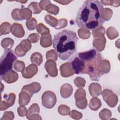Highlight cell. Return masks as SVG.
Returning <instances> with one entry per match:
<instances>
[{"label":"cell","mask_w":120,"mask_h":120,"mask_svg":"<svg viewBox=\"0 0 120 120\" xmlns=\"http://www.w3.org/2000/svg\"><path fill=\"white\" fill-rule=\"evenodd\" d=\"M104 7L98 0H86L79 9L75 22L80 28L95 30L101 26L104 21L102 13Z\"/></svg>","instance_id":"6da1fadb"},{"label":"cell","mask_w":120,"mask_h":120,"mask_svg":"<svg viewBox=\"0 0 120 120\" xmlns=\"http://www.w3.org/2000/svg\"><path fill=\"white\" fill-rule=\"evenodd\" d=\"M78 38L75 32L64 30L53 37L52 45L60 59L66 60L70 59L77 50Z\"/></svg>","instance_id":"7a4b0ae2"},{"label":"cell","mask_w":120,"mask_h":120,"mask_svg":"<svg viewBox=\"0 0 120 120\" xmlns=\"http://www.w3.org/2000/svg\"><path fill=\"white\" fill-rule=\"evenodd\" d=\"M102 60V56L98 52L96 56L92 59L86 60H82L84 62V68L82 74H88L92 81H98L103 75L100 68Z\"/></svg>","instance_id":"3957f363"},{"label":"cell","mask_w":120,"mask_h":120,"mask_svg":"<svg viewBox=\"0 0 120 120\" xmlns=\"http://www.w3.org/2000/svg\"><path fill=\"white\" fill-rule=\"evenodd\" d=\"M17 60L13 50L6 49L0 60V76L12 71L13 62Z\"/></svg>","instance_id":"277c9868"},{"label":"cell","mask_w":120,"mask_h":120,"mask_svg":"<svg viewBox=\"0 0 120 120\" xmlns=\"http://www.w3.org/2000/svg\"><path fill=\"white\" fill-rule=\"evenodd\" d=\"M57 102V98L55 93L51 91L44 92L42 96V103L43 106L51 109L54 106Z\"/></svg>","instance_id":"5b68a950"},{"label":"cell","mask_w":120,"mask_h":120,"mask_svg":"<svg viewBox=\"0 0 120 120\" xmlns=\"http://www.w3.org/2000/svg\"><path fill=\"white\" fill-rule=\"evenodd\" d=\"M102 95L104 101L108 106L111 107H114L116 106L118 101V98L113 91L110 90L105 89L103 91Z\"/></svg>","instance_id":"8992f818"},{"label":"cell","mask_w":120,"mask_h":120,"mask_svg":"<svg viewBox=\"0 0 120 120\" xmlns=\"http://www.w3.org/2000/svg\"><path fill=\"white\" fill-rule=\"evenodd\" d=\"M31 47L30 42L28 39H24L16 47L15 50V54L18 57L24 56Z\"/></svg>","instance_id":"52a82bcc"},{"label":"cell","mask_w":120,"mask_h":120,"mask_svg":"<svg viewBox=\"0 0 120 120\" xmlns=\"http://www.w3.org/2000/svg\"><path fill=\"white\" fill-rule=\"evenodd\" d=\"M5 100L0 101V111L6 110L14 104L15 99V95L13 93H10L8 95L5 94L3 96Z\"/></svg>","instance_id":"ba28073f"},{"label":"cell","mask_w":120,"mask_h":120,"mask_svg":"<svg viewBox=\"0 0 120 120\" xmlns=\"http://www.w3.org/2000/svg\"><path fill=\"white\" fill-rule=\"evenodd\" d=\"M45 68L51 77H56L58 75V70L55 61L52 60H47L45 64Z\"/></svg>","instance_id":"9c48e42d"},{"label":"cell","mask_w":120,"mask_h":120,"mask_svg":"<svg viewBox=\"0 0 120 120\" xmlns=\"http://www.w3.org/2000/svg\"><path fill=\"white\" fill-rule=\"evenodd\" d=\"M41 89V86L40 83L37 82H33L30 84L25 85L22 88V91H25L28 93L31 97L34 93H36L39 92Z\"/></svg>","instance_id":"30bf717a"},{"label":"cell","mask_w":120,"mask_h":120,"mask_svg":"<svg viewBox=\"0 0 120 120\" xmlns=\"http://www.w3.org/2000/svg\"><path fill=\"white\" fill-rule=\"evenodd\" d=\"M38 72V68L37 65L31 64L29 65L22 71V75L23 77L26 79L32 78Z\"/></svg>","instance_id":"8fae6325"},{"label":"cell","mask_w":120,"mask_h":120,"mask_svg":"<svg viewBox=\"0 0 120 120\" xmlns=\"http://www.w3.org/2000/svg\"><path fill=\"white\" fill-rule=\"evenodd\" d=\"M71 65L75 73L82 74L84 68V62L79 57H75L71 62Z\"/></svg>","instance_id":"7c38bea8"},{"label":"cell","mask_w":120,"mask_h":120,"mask_svg":"<svg viewBox=\"0 0 120 120\" xmlns=\"http://www.w3.org/2000/svg\"><path fill=\"white\" fill-rule=\"evenodd\" d=\"M60 75L62 77H68L73 75L75 74L71 65L69 62H66L62 64L60 68Z\"/></svg>","instance_id":"4fadbf2b"},{"label":"cell","mask_w":120,"mask_h":120,"mask_svg":"<svg viewBox=\"0 0 120 120\" xmlns=\"http://www.w3.org/2000/svg\"><path fill=\"white\" fill-rule=\"evenodd\" d=\"M11 32L15 37L21 38L24 36L25 32L22 26L19 23H14L11 27Z\"/></svg>","instance_id":"5bb4252c"},{"label":"cell","mask_w":120,"mask_h":120,"mask_svg":"<svg viewBox=\"0 0 120 120\" xmlns=\"http://www.w3.org/2000/svg\"><path fill=\"white\" fill-rule=\"evenodd\" d=\"M18 78V74L15 71L12 70L8 73L0 76V79L3 80L8 83H11L15 82Z\"/></svg>","instance_id":"9a60e30c"},{"label":"cell","mask_w":120,"mask_h":120,"mask_svg":"<svg viewBox=\"0 0 120 120\" xmlns=\"http://www.w3.org/2000/svg\"><path fill=\"white\" fill-rule=\"evenodd\" d=\"M105 43L106 38L105 36L99 38H93V45L99 52L104 50Z\"/></svg>","instance_id":"2e32d148"},{"label":"cell","mask_w":120,"mask_h":120,"mask_svg":"<svg viewBox=\"0 0 120 120\" xmlns=\"http://www.w3.org/2000/svg\"><path fill=\"white\" fill-rule=\"evenodd\" d=\"M89 90L90 95L92 97L98 96L102 92V88L101 85L96 82H92L90 84Z\"/></svg>","instance_id":"e0dca14e"},{"label":"cell","mask_w":120,"mask_h":120,"mask_svg":"<svg viewBox=\"0 0 120 120\" xmlns=\"http://www.w3.org/2000/svg\"><path fill=\"white\" fill-rule=\"evenodd\" d=\"M98 52L95 49H91L90 51L82 52L78 53V57L82 60H86L92 59L96 56Z\"/></svg>","instance_id":"ac0fdd59"},{"label":"cell","mask_w":120,"mask_h":120,"mask_svg":"<svg viewBox=\"0 0 120 120\" xmlns=\"http://www.w3.org/2000/svg\"><path fill=\"white\" fill-rule=\"evenodd\" d=\"M60 95L64 98H69L73 92L72 86L70 84L65 83L60 88Z\"/></svg>","instance_id":"d6986e66"},{"label":"cell","mask_w":120,"mask_h":120,"mask_svg":"<svg viewBox=\"0 0 120 120\" xmlns=\"http://www.w3.org/2000/svg\"><path fill=\"white\" fill-rule=\"evenodd\" d=\"M30 95L24 91H22L19 94V104L20 106H25L27 105L30 100Z\"/></svg>","instance_id":"ffe728a7"},{"label":"cell","mask_w":120,"mask_h":120,"mask_svg":"<svg viewBox=\"0 0 120 120\" xmlns=\"http://www.w3.org/2000/svg\"><path fill=\"white\" fill-rule=\"evenodd\" d=\"M40 44L43 47H48L51 46L52 45L51 35L50 33L45 35H42L40 38Z\"/></svg>","instance_id":"44dd1931"},{"label":"cell","mask_w":120,"mask_h":120,"mask_svg":"<svg viewBox=\"0 0 120 120\" xmlns=\"http://www.w3.org/2000/svg\"><path fill=\"white\" fill-rule=\"evenodd\" d=\"M102 105V103L100 99L96 97L91 98L90 101L89 106L90 109L93 111L98 110Z\"/></svg>","instance_id":"7402d4cb"},{"label":"cell","mask_w":120,"mask_h":120,"mask_svg":"<svg viewBox=\"0 0 120 120\" xmlns=\"http://www.w3.org/2000/svg\"><path fill=\"white\" fill-rule=\"evenodd\" d=\"M30 60L33 64L37 66H39L43 62V57L39 52H35L31 54Z\"/></svg>","instance_id":"603a6c76"},{"label":"cell","mask_w":120,"mask_h":120,"mask_svg":"<svg viewBox=\"0 0 120 120\" xmlns=\"http://www.w3.org/2000/svg\"><path fill=\"white\" fill-rule=\"evenodd\" d=\"M19 15L22 20H29L32 16V11L29 8H23L20 9Z\"/></svg>","instance_id":"cb8c5ba5"},{"label":"cell","mask_w":120,"mask_h":120,"mask_svg":"<svg viewBox=\"0 0 120 120\" xmlns=\"http://www.w3.org/2000/svg\"><path fill=\"white\" fill-rule=\"evenodd\" d=\"M11 24L8 22H4L2 23L0 26V35L8 34L11 31Z\"/></svg>","instance_id":"d4e9b609"},{"label":"cell","mask_w":120,"mask_h":120,"mask_svg":"<svg viewBox=\"0 0 120 120\" xmlns=\"http://www.w3.org/2000/svg\"><path fill=\"white\" fill-rule=\"evenodd\" d=\"M100 68L103 73H108L110 70V64L107 60H102L100 62Z\"/></svg>","instance_id":"484cf974"},{"label":"cell","mask_w":120,"mask_h":120,"mask_svg":"<svg viewBox=\"0 0 120 120\" xmlns=\"http://www.w3.org/2000/svg\"><path fill=\"white\" fill-rule=\"evenodd\" d=\"M14 43V40L10 38H6L3 39L1 42V46L5 49H10Z\"/></svg>","instance_id":"4316f807"},{"label":"cell","mask_w":120,"mask_h":120,"mask_svg":"<svg viewBox=\"0 0 120 120\" xmlns=\"http://www.w3.org/2000/svg\"><path fill=\"white\" fill-rule=\"evenodd\" d=\"M28 8H29L34 14H39L42 12V10L39 7V3L37 2H32L30 3V4L28 6Z\"/></svg>","instance_id":"83f0119b"},{"label":"cell","mask_w":120,"mask_h":120,"mask_svg":"<svg viewBox=\"0 0 120 120\" xmlns=\"http://www.w3.org/2000/svg\"><path fill=\"white\" fill-rule=\"evenodd\" d=\"M75 104L76 106L81 109H84L87 105V100L86 97H82L75 99Z\"/></svg>","instance_id":"f1b7e54d"},{"label":"cell","mask_w":120,"mask_h":120,"mask_svg":"<svg viewBox=\"0 0 120 120\" xmlns=\"http://www.w3.org/2000/svg\"><path fill=\"white\" fill-rule=\"evenodd\" d=\"M45 21L51 27H55L58 24V20L50 15H46L45 17Z\"/></svg>","instance_id":"f546056e"},{"label":"cell","mask_w":120,"mask_h":120,"mask_svg":"<svg viewBox=\"0 0 120 120\" xmlns=\"http://www.w3.org/2000/svg\"><path fill=\"white\" fill-rule=\"evenodd\" d=\"M106 35L110 39H113L117 37L119 35L117 30L112 27L108 28L106 30Z\"/></svg>","instance_id":"4dcf8cb0"},{"label":"cell","mask_w":120,"mask_h":120,"mask_svg":"<svg viewBox=\"0 0 120 120\" xmlns=\"http://www.w3.org/2000/svg\"><path fill=\"white\" fill-rule=\"evenodd\" d=\"M45 11H46L47 13L56 15L59 13V8L57 6L52 4L51 3L46 7L45 8Z\"/></svg>","instance_id":"1f68e13d"},{"label":"cell","mask_w":120,"mask_h":120,"mask_svg":"<svg viewBox=\"0 0 120 120\" xmlns=\"http://www.w3.org/2000/svg\"><path fill=\"white\" fill-rule=\"evenodd\" d=\"M92 35L94 38H99L104 36L105 33V28L101 26L98 27V28L92 30Z\"/></svg>","instance_id":"d6a6232c"},{"label":"cell","mask_w":120,"mask_h":120,"mask_svg":"<svg viewBox=\"0 0 120 120\" xmlns=\"http://www.w3.org/2000/svg\"><path fill=\"white\" fill-rule=\"evenodd\" d=\"M26 25L29 30H34L37 26V21L35 18L33 17L26 21Z\"/></svg>","instance_id":"836d02e7"},{"label":"cell","mask_w":120,"mask_h":120,"mask_svg":"<svg viewBox=\"0 0 120 120\" xmlns=\"http://www.w3.org/2000/svg\"><path fill=\"white\" fill-rule=\"evenodd\" d=\"M78 33L79 38L83 39L89 38L90 36V32L89 30L82 28L78 30Z\"/></svg>","instance_id":"e575fe53"},{"label":"cell","mask_w":120,"mask_h":120,"mask_svg":"<svg viewBox=\"0 0 120 120\" xmlns=\"http://www.w3.org/2000/svg\"><path fill=\"white\" fill-rule=\"evenodd\" d=\"M39 111H40V109H39V107L38 105L36 103L33 104L28 110V114L26 116L27 119H28L31 115H32L33 113H38L39 112Z\"/></svg>","instance_id":"d590c367"},{"label":"cell","mask_w":120,"mask_h":120,"mask_svg":"<svg viewBox=\"0 0 120 120\" xmlns=\"http://www.w3.org/2000/svg\"><path fill=\"white\" fill-rule=\"evenodd\" d=\"M99 117L102 120H108L112 116L111 112L106 108L103 109L99 113Z\"/></svg>","instance_id":"8d00e7d4"},{"label":"cell","mask_w":120,"mask_h":120,"mask_svg":"<svg viewBox=\"0 0 120 120\" xmlns=\"http://www.w3.org/2000/svg\"><path fill=\"white\" fill-rule=\"evenodd\" d=\"M112 11L109 8H105L103 9L102 13V17L104 21H108L111 18L112 15Z\"/></svg>","instance_id":"74e56055"},{"label":"cell","mask_w":120,"mask_h":120,"mask_svg":"<svg viewBox=\"0 0 120 120\" xmlns=\"http://www.w3.org/2000/svg\"><path fill=\"white\" fill-rule=\"evenodd\" d=\"M37 31L41 35L50 33L49 29L45 26L43 23H39L37 25Z\"/></svg>","instance_id":"f35d334b"},{"label":"cell","mask_w":120,"mask_h":120,"mask_svg":"<svg viewBox=\"0 0 120 120\" xmlns=\"http://www.w3.org/2000/svg\"><path fill=\"white\" fill-rule=\"evenodd\" d=\"M58 111L60 114L62 115H67L69 113L70 108L66 105H61L59 106Z\"/></svg>","instance_id":"ab89813d"},{"label":"cell","mask_w":120,"mask_h":120,"mask_svg":"<svg viewBox=\"0 0 120 120\" xmlns=\"http://www.w3.org/2000/svg\"><path fill=\"white\" fill-rule=\"evenodd\" d=\"M14 68L16 71L22 72L25 68V63L23 61L16 60L14 64Z\"/></svg>","instance_id":"60d3db41"},{"label":"cell","mask_w":120,"mask_h":120,"mask_svg":"<svg viewBox=\"0 0 120 120\" xmlns=\"http://www.w3.org/2000/svg\"><path fill=\"white\" fill-rule=\"evenodd\" d=\"M57 54L54 50L48 51L46 54V58L47 60H52L54 61L57 60Z\"/></svg>","instance_id":"b9f144b4"},{"label":"cell","mask_w":120,"mask_h":120,"mask_svg":"<svg viewBox=\"0 0 120 120\" xmlns=\"http://www.w3.org/2000/svg\"><path fill=\"white\" fill-rule=\"evenodd\" d=\"M74 83L78 88L84 87L85 84V80L81 77H77L74 80Z\"/></svg>","instance_id":"7bdbcfd3"},{"label":"cell","mask_w":120,"mask_h":120,"mask_svg":"<svg viewBox=\"0 0 120 120\" xmlns=\"http://www.w3.org/2000/svg\"><path fill=\"white\" fill-rule=\"evenodd\" d=\"M101 2L104 5H111L115 7H118L120 6V0H101Z\"/></svg>","instance_id":"ee69618b"},{"label":"cell","mask_w":120,"mask_h":120,"mask_svg":"<svg viewBox=\"0 0 120 120\" xmlns=\"http://www.w3.org/2000/svg\"><path fill=\"white\" fill-rule=\"evenodd\" d=\"M69 116L71 118H72L74 119L78 120L82 118V113L76 111V110H72L69 112Z\"/></svg>","instance_id":"f6af8a7d"},{"label":"cell","mask_w":120,"mask_h":120,"mask_svg":"<svg viewBox=\"0 0 120 120\" xmlns=\"http://www.w3.org/2000/svg\"><path fill=\"white\" fill-rule=\"evenodd\" d=\"M68 24L67 20L66 19H61L58 21V24L55 27L56 29H61L63 28H65Z\"/></svg>","instance_id":"bcb514c9"},{"label":"cell","mask_w":120,"mask_h":120,"mask_svg":"<svg viewBox=\"0 0 120 120\" xmlns=\"http://www.w3.org/2000/svg\"><path fill=\"white\" fill-rule=\"evenodd\" d=\"M82 97H86V92L84 89L80 88L76 90L75 94V98L76 99Z\"/></svg>","instance_id":"7dc6e473"},{"label":"cell","mask_w":120,"mask_h":120,"mask_svg":"<svg viewBox=\"0 0 120 120\" xmlns=\"http://www.w3.org/2000/svg\"><path fill=\"white\" fill-rule=\"evenodd\" d=\"M19 11L20 9L18 8H15L12 11L11 13V16L14 20L17 21L22 20L20 16Z\"/></svg>","instance_id":"c3c4849f"},{"label":"cell","mask_w":120,"mask_h":120,"mask_svg":"<svg viewBox=\"0 0 120 120\" xmlns=\"http://www.w3.org/2000/svg\"><path fill=\"white\" fill-rule=\"evenodd\" d=\"M39 35L38 34V33H32L30 34L28 38V40H29L30 42L33 43H35L37 42L39 39Z\"/></svg>","instance_id":"681fc988"},{"label":"cell","mask_w":120,"mask_h":120,"mask_svg":"<svg viewBox=\"0 0 120 120\" xmlns=\"http://www.w3.org/2000/svg\"><path fill=\"white\" fill-rule=\"evenodd\" d=\"M17 112L20 116L24 117L27 115L28 111L24 106H20L17 108Z\"/></svg>","instance_id":"f907efd6"},{"label":"cell","mask_w":120,"mask_h":120,"mask_svg":"<svg viewBox=\"0 0 120 120\" xmlns=\"http://www.w3.org/2000/svg\"><path fill=\"white\" fill-rule=\"evenodd\" d=\"M8 116V120H13L14 118V114L13 112L11 111H7L5 112L3 114V117L1 118V120L4 119L6 120L7 117Z\"/></svg>","instance_id":"816d5d0a"},{"label":"cell","mask_w":120,"mask_h":120,"mask_svg":"<svg viewBox=\"0 0 120 120\" xmlns=\"http://www.w3.org/2000/svg\"><path fill=\"white\" fill-rule=\"evenodd\" d=\"M50 3H51V1L50 0H44L40 1L39 5L41 10H45V8Z\"/></svg>","instance_id":"f5cc1de1"},{"label":"cell","mask_w":120,"mask_h":120,"mask_svg":"<svg viewBox=\"0 0 120 120\" xmlns=\"http://www.w3.org/2000/svg\"><path fill=\"white\" fill-rule=\"evenodd\" d=\"M27 119L28 120H42V118L40 117V116L38 114H35L34 113V114L31 115Z\"/></svg>","instance_id":"db71d44e"},{"label":"cell","mask_w":120,"mask_h":120,"mask_svg":"<svg viewBox=\"0 0 120 120\" xmlns=\"http://www.w3.org/2000/svg\"><path fill=\"white\" fill-rule=\"evenodd\" d=\"M54 1L58 2L61 5H68L69 4L70 2H71L72 0H54Z\"/></svg>","instance_id":"11a10c76"},{"label":"cell","mask_w":120,"mask_h":120,"mask_svg":"<svg viewBox=\"0 0 120 120\" xmlns=\"http://www.w3.org/2000/svg\"><path fill=\"white\" fill-rule=\"evenodd\" d=\"M17 2H21L22 3L24 4L25 3H26L27 2V0H25V1H17Z\"/></svg>","instance_id":"9f6ffc18"},{"label":"cell","mask_w":120,"mask_h":120,"mask_svg":"<svg viewBox=\"0 0 120 120\" xmlns=\"http://www.w3.org/2000/svg\"><path fill=\"white\" fill-rule=\"evenodd\" d=\"M3 88H4V86L3 85V84L1 82V92L3 90Z\"/></svg>","instance_id":"6f0895ef"}]
</instances>
